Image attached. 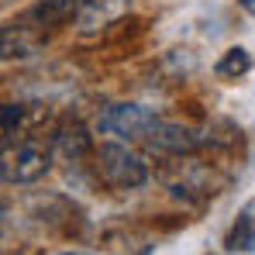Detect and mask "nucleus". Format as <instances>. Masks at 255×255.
Listing matches in <instances>:
<instances>
[{
    "label": "nucleus",
    "instance_id": "5",
    "mask_svg": "<svg viewBox=\"0 0 255 255\" xmlns=\"http://www.w3.org/2000/svg\"><path fill=\"white\" fill-rule=\"evenodd\" d=\"M45 45V35L38 28L14 21V24H0V62L10 59H31L38 48Z\"/></svg>",
    "mask_w": 255,
    "mask_h": 255
},
{
    "label": "nucleus",
    "instance_id": "13",
    "mask_svg": "<svg viewBox=\"0 0 255 255\" xmlns=\"http://www.w3.org/2000/svg\"><path fill=\"white\" fill-rule=\"evenodd\" d=\"M62 255H83V252H62Z\"/></svg>",
    "mask_w": 255,
    "mask_h": 255
},
{
    "label": "nucleus",
    "instance_id": "6",
    "mask_svg": "<svg viewBox=\"0 0 255 255\" xmlns=\"http://www.w3.org/2000/svg\"><path fill=\"white\" fill-rule=\"evenodd\" d=\"M80 14V0H35L28 10H24V24L38 28V31H52V28H62L69 24L73 17Z\"/></svg>",
    "mask_w": 255,
    "mask_h": 255
},
{
    "label": "nucleus",
    "instance_id": "8",
    "mask_svg": "<svg viewBox=\"0 0 255 255\" xmlns=\"http://www.w3.org/2000/svg\"><path fill=\"white\" fill-rule=\"evenodd\" d=\"M35 118H38V111L31 104H0V141L28 134V128L35 125Z\"/></svg>",
    "mask_w": 255,
    "mask_h": 255
},
{
    "label": "nucleus",
    "instance_id": "14",
    "mask_svg": "<svg viewBox=\"0 0 255 255\" xmlns=\"http://www.w3.org/2000/svg\"><path fill=\"white\" fill-rule=\"evenodd\" d=\"M141 255H152V252H141Z\"/></svg>",
    "mask_w": 255,
    "mask_h": 255
},
{
    "label": "nucleus",
    "instance_id": "11",
    "mask_svg": "<svg viewBox=\"0 0 255 255\" xmlns=\"http://www.w3.org/2000/svg\"><path fill=\"white\" fill-rule=\"evenodd\" d=\"M238 3H242V7H245L249 14H255V0H238Z\"/></svg>",
    "mask_w": 255,
    "mask_h": 255
},
{
    "label": "nucleus",
    "instance_id": "10",
    "mask_svg": "<svg viewBox=\"0 0 255 255\" xmlns=\"http://www.w3.org/2000/svg\"><path fill=\"white\" fill-rule=\"evenodd\" d=\"M55 148H62L69 159H80L83 152L93 148V141H90V134H86L83 125H73V128H62L59 134H55V141H52Z\"/></svg>",
    "mask_w": 255,
    "mask_h": 255
},
{
    "label": "nucleus",
    "instance_id": "7",
    "mask_svg": "<svg viewBox=\"0 0 255 255\" xmlns=\"http://www.w3.org/2000/svg\"><path fill=\"white\" fill-rule=\"evenodd\" d=\"M224 245H228V252H245V255L255 252V197L238 211L235 224L224 235Z\"/></svg>",
    "mask_w": 255,
    "mask_h": 255
},
{
    "label": "nucleus",
    "instance_id": "12",
    "mask_svg": "<svg viewBox=\"0 0 255 255\" xmlns=\"http://www.w3.org/2000/svg\"><path fill=\"white\" fill-rule=\"evenodd\" d=\"M3 211H7V207H3V200H0V217H3Z\"/></svg>",
    "mask_w": 255,
    "mask_h": 255
},
{
    "label": "nucleus",
    "instance_id": "2",
    "mask_svg": "<svg viewBox=\"0 0 255 255\" xmlns=\"http://www.w3.org/2000/svg\"><path fill=\"white\" fill-rule=\"evenodd\" d=\"M97 172L114 190H138L148 183V166L138 152H131L121 141H104L97 148Z\"/></svg>",
    "mask_w": 255,
    "mask_h": 255
},
{
    "label": "nucleus",
    "instance_id": "4",
    "mask_svg": "<svg viewBox=\"0 0 255 255\" xmlns=\"http://www.w3.org/2000/svg\"><path fill=\"white\" fill-rule=\"evenodd\" d=\"M148 145L159 148V152H169V155H190V152H197L200 145H207V138H204L200 131L186 128V125L159 121V125L152 128V134H148Z\"/></svg>",
    "mask_w": 255,
    "mask_h": 255
},
{
    "label": "nucleus",
    "instance_id": "1",
    "mask_svg": "<svg viewBox=\"0 0 255 255\" xmlns=\"http://www.w3.org/2000/svg\"><path fill=\"white\" fill-rule=\"evenodd\" d=\"M55 145L38 134H17L0 152V179L7 183H38L52 169Z\"/></svg>",
    "mask_w": 255,
    "mask_h": 255
},
{
    "label": "nucleus",
    "instance_id": "9",
    "mask_svg": "<svg viewBox=\"0 0 255 255\" xmlns=\"http://www.w3.org/2000/svg\"><path fill=\"white\" fill-rule=\"evenodd\" d=\"M252 52L249 48H242V45H235V48H228L217 62H214V73L221 76V80H242V76H249L252 73Z\"/></svg>",
    "mask_w": 255,
    "mask_h": 255
},
{
    "label": "nucleus",
    "instance_id": "3",
    "mask_svg": "<svg viewBox=\"0 0 255 255\" xmlns=\"http://www.w3.org/2000/svg\"><path fill=\"white\" fill-rule=\"evenodd\" d=\"M162 118L152 111V107H141V104H114L100 114V131H111V134H121V138H148L152 128L159 125Z\"/></svg>",
    "mask_w": 255,
    "mask_h": 255
}]
</instances>
